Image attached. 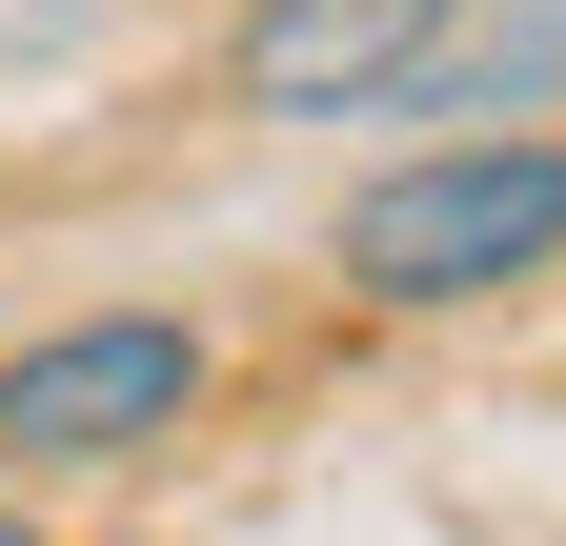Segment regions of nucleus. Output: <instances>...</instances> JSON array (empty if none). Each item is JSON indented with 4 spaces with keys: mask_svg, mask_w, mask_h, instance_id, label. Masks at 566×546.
I'll use <instances>...</instances> for the list:
<instances>
[{
    "mask_svg": "<svg viewBox=\"0 0 566 546\" xmlns=\"http://www.w3.org/2000/svg\"><path fill=\"white\" fill-rule=\"evenodd\" d=\"M566 263V143H424L344 202V284L365 304H485V284H546Z\"/></svg>",
    "mask_w": 566,
    "mask_h": 546,
    "instance_id": "obj_1",
    "label": "nucleus"
},
{
    "mask_svg": "<svg viewBox=\"0 0 566 546\" xmlns=\"http://www.w3.org/2000/svg\"><path fill=\"white\" fill-rule=\"evenodd\" d=\"M182 405H202V324L102 304V324H41L0 365V445L21 465H142V445H182Z\"/></svg>",
    "mask_w": 566,
    "mask_h": 546,
    "instance_id": "obj_2",
    "label": "nucleus"
},
{
    "mask_svg": "<svg viewBox=\"0 0 566 546\" xmlns=\"http://www.w3.org/2000/svg\"><path fill=\"white\" fill-rule=\"evenodd\" d=\"M465 0H243V102L263 122H365L446 61Z\"/></svg>",
    "mask_w": 566,
    "mask_h": 546,
    "instance_id": "obj_3",
    "label": "nucleus"
},
{
    "mask_svg": "<svg viewBox=\"0 0 566 546\" xmlns=\"http://www.w3.org/2000/svg\"><path fill=\"white\" fill-rule=\"evenodd\" d=\"M0 546H41V526H21V506H0Z\"/></svg>",
    "mask_w": 566,
    "mask_h": 546,
    "instance_id": "obj_4",
    "label": "nucleus"
}]
</instances>
